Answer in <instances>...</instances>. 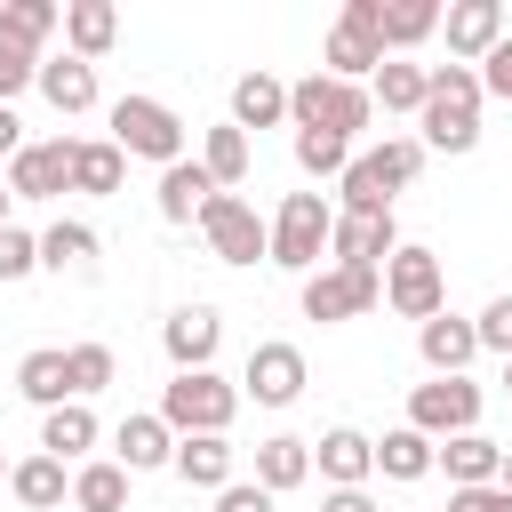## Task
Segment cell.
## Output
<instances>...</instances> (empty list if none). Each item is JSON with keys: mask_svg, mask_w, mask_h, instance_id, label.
Wrapping results in <instances>:
<instances>
[{"mask_svg": "<svg viewBox=\"0 0 512 512\" xmlns=\"http://www.w3.org/2000/svg\"><path fill=\"white\" fill-rule=\"evenodd\" d=\"M416 128H424V152H472L480 144V72L432 64V96H424Z\"/></svg>", "mask_w": 512, "mask_h": 512, "instance_id": "obj_1", "label": "cell"}, {"mask_svg": "<svg viewBox=\"0 0 512 512\" xmlns=\"http://www.w3.org/2000/svg\"><path fill=\"white\" fill-rule=\"evenodd\" d=\"M416 168H424V136H392V144H376V152H352V168L336 176L344 216H392V192H400Z\"/></svg>", "mask_w": 512, "mask_h": 512, "instance_id": "obj_2", "label": "cell"}, {"mask_svg": "<svg viewBox=\"0 0 512 512\" xmlns=\"http://www.w3.org/2000/svg\"><path fill=\"white\" fill-rule=\"evenodd\" d=\"M288 120L296 128H312V136H360L368 120H376V96L368 88H352V80H328V72H312V80H296L288 88Z\"/></svg>", "mask_w": 512, "mask_h": 512, "instance_id": "obj_3", "label": "cell"}, {"mask_svg": "<svg viewBox=\"0 0 512 512\" xmlns=\"http://www.w3.org/2000/svg\"><path fill=\"white\" fill-rule=\"evenodd\" d=\"M328 240H336V208H328L320 192H288V200H280V216H272V264L312 280Z\"/></svg>", "mask_w": 512, "mask_h": 512, "instance_id": "obj_4", "label": "cell"}, {"mask_svg": "<svg viewBox=\"0 0 512 512\" xmlns=\"http://www.w3.org/2000/svg\"><path fill=\"white\" fill-rule=\"evenodd\" d=\"M240 416V392L216 376V368H192V376H176L168 392H160V424L176 432V440H192V432H224Z\"/></svg>", "mask_w": 512, "mask_h": 512, "instance_id": "obj_5", "label": "cell"}, {"mask_svg": "<svg viewBox=\"0 0 512 512\" xmlns=\"http://www.w3.org/2000/svg\"><path fill=\"white\" fill-rule=\"evenodd\" d=\"M384 72V0H344L336 32H328V80H376Z\"/></svg>", "mask_w": 512, "mask_h": 512, "instance_id": "obj_6", "label": "cell"}, {"mask_svg": "<svg viewBox=\"0 0 512 512\" xmlns=\"http://www.w3.org/2000/svg\"><path fill=\"white\" fill-rule=\"evenodd\" d=\"M112 144H120L128 160L176 168V160H184V120H176L160 96H120V104H112Z\"/></svg>", "mask_w": 512, "mask_h": 512, "instance_id": "obj_7", "label": "cell"}, {"mask_svg": "<svg viewBox=\"0 0 512 512\" xmlns=\"http://www.w3.org/2000/svg\"><path fill=\"white\" fill-rule=\"evenodd\" d=\"M384 304H392L400 320H440V312H448V272H440V256H432V248H400V256L384 264Z\"/></svg>", "mask_w": 512, "mask_h": 512, "instance_id": "obj_8", "label": "cell"}, {"mask_svg": "<svg viewBox=\"0 0 512 512\" xmlns=\"http://www.w3.org/2000/svg\"><path fill=\"white\" fill-rule=\"evenodd\" d=\"M408 424L424 440H456V432H480V384L472 376H432L408 392Z\"/></svg>", "mask_w": 512, "mask_h": 512, "instance_id": "obj_9", "label": "cell"}, {"mask_svg": "<svg viewBox=\"0 0 512 512\" xmlns=\"http://www.w3.org/2000/svg\"><path fill=\"white\" fill-rule=\"evenodd\" d=\"M200 232H208V248H216L224 264H256V256H272V224H264L240 192H216V200L200 208Z\"/></svg>", "mask_w": 512, "mask_h": 512, "instance_id": "obj_10", "label": "cell"}, {"mask_svg": "<svg viewBox=\"0 0 512 512\" xmlns=\"http://www.w3.org/2000/svg\"><path fill=\"white\" fill-rule=\"evenodd\" d=\"M384 304V272H352V264H328L304 280V320H360Z\"/></svg>", "mask_w": 512, "mask_h": 512, "instance_id": "obj_11", "label": "cell"}, {"mask_svg": "<svg viewBox=\"0 0 512 512\" xmlns=\"http://www.w3.org/2000/svg\"><path fill=\"white\" fill-rule=\"evenodd\" d=\"M8 192H16V200H56V192H72V136L24 144V152L8 160Z\"/></svg>", "mask_w": 512, "mask_h": 512, "instance_id": "obj_12", "label": "cell"}, {"mask_svg": "<svg viewBox=\"0 0 512 512\" xmlns=\"http://www.w3.org/2000/svg\"><path fill=\"white\" fill-rule=\"evenodd\" d=\"M328 256L352 264V272H384V264L400 256V224H392V216H344V208H336V240H328Z\"/></svg>", "mask_w": 512, "mask_h": 512, "instance_id": "obj_13", "label": "cell"}, {"mask_svg": "<svg viewBox=\"0 0 512 512\" xmlns=\"http://www.w3.org/2000/svg\"><path fill=\"white\" fill-rule=\"evenodd\" d=\"M240 384H248V400H256V408H288V400L304 392V352L272 336V344H256V352H248V376H240Z\"/></svg>", "mask_w": 512, "mask_h": 512, "instance_id": "obj_14", "label": "cell"}, {"mask_svg": "<svg viewBox=\"0 0 512 512\" xmlns=\"http://www.w3.org/2000/svg\"><path fill=\"white\" fill-rule=\"evenodd\" d=\"M160 344H168L176 376H192V368H208V360H216V344H224V320H216L208 304H184V312H168Z\"/></svg>", "mask_w": 512, "mask_h": 512, "instance_id": "obj_15", "label": "cell"}, {"mask_svg": "<svg viewBox=\"0 0 512 512\" xmlns=\"http://www.w3.org/2000/svg\"><path fill=\"white\" fill-rule=\"evenodd\" d=\"M440 24H448V56H480L488 64L496 40H504V0H456Z\"/></svg>", "mask_w": 512, "mask_h": 512, "instance_id": "obj_16", "label": "cell"}, {"mask_svg": "<svg viewBox=\"0 0 512 512\" xmlns=\"http://www.w3.org/2000/svg\"><path fill=\"white\" fill-rule=\"evenodd\" d=\"M416 352H424V368H432V376H464V368H472V352H480V328H472V320H456V312H440V320H424V328H416Z\"/></svg>", "mask_w": 512, "mask_h": 512, "instance_id": "obj_17", "label": "cell"}, {"mask_svg": "<svg viewBox=\"0 0 512 512\" xmlns=\"http://www.w3.org/2000/svg\"><path fill=\"white\" fill-rule=\"evenodd\" d=\"M216 200V176L200 168V160H176V168H160V224H200V208Z\"/></svg>", "mask_w": 512, "mask_h": 512, "instance_id": "obj_18", "label": "cell"}, {"mask_svg": "<svg viewBox=\"0 0 512 512\" xmlns=\"http://www.w3.org/2000/svg\"><path fill=\"white\" fill-rule=\"evenodd\" d=\"M312 464H320L328 488H360V480L376 472V440L352 432V424H336V432H320V456H312Z\"/></svg>", "mask_w": 512, "mask_h": 512, "instance_id": "obj_19", "label": "cell"}, {"mask_svg": "<svg viewBox=\"0 0 512 512\" xmlns=\"http://www.w3.org/2000/svg\"><path fill=\"white\" fill-rule=\"evenodd\" d=\"M112 448H120L128 472H160V464H176V432L160 424V408H152V416H120Z\"/></svg>", "mask_w": 512, "mask_h": 512, "instance_id": "obj_20", "label": "cell"}, {"mask_svg": "<svg viewBox=\"0 0 512 512\" xmlns=\"http://www.w3.org/2000/svg\"><path fill=\"white\" fill-rule=\"evenodd\" d=\"M440 472H448V488H488L504 472V448L488 432H456V440H440Z\"/></svg>", "mask_w": 512, "mask_h": 512, "instance_id": "obj_21", "label": "cell"}, {"mask_svg": "<svg viewBox=\"0 0 512 512\" xmlns=\"http://www.w3.org/2000/svg\"><path fill=\"white\" fill-rule=\"evenodd\" d=\"M280 120H288V80L240 72L232 80V128H280Z\"/></svg>", "mask_w": 512, "mask_h": 512, "instance_id": "obj_22", "label": "cell"}, {"mask_svg": "<svg viewBox=\"0 0 512 512\" xmlns=\"http://www.w3.org/2000/svg\"><path fill=\"white\" fill-rule=\"evenodd\" d=\"M88 448H96V408H88V400H64V408L40 416V456L72 464V456H88Z\"/></svg>", "mask_w": 512, "mask_h": 512, "instance_id": "obj_23", "label": "cell"}, {"mask_svg": "<svg viewBox=\"0 0 512 512\" xmlns=\"http://www.w3.org/2000/svg\"><path fill=\"white\" fill-rule=\"evenodd\" d=\"M40 96L72 120V112H88L96 104V64H80V56H40Z\"/></svg>", "mask_w": 512, "mask_h": 512, "instance_id": "obj_24", "label": "cell"}, {"mask_svg": "<svg viewBox=\"0 0 512 512\" xmlns=\"http://www.w3.org/2000/svg\"><path fill=\"white\" fill-rule=\"evenodd\" d=\"M176 472L192 480V488H232V440L224 432H192V440H176Z\"/></svg>", "mask_w": 512, "mask_h": 512, "instance_id": "obj_25", "label": "cell"}, {"mask_svg": "<svg viewBox=\"0 0 512 512\" xmlns=\"http://www.w3.org/2000/svg\"><path fill=\"white\" fill-rule=\"evenodd\" d=\"M64 40H72V56H80V64H96V56L120 40L112 0H72V8H64Z\"/></svg>", "mask_w": 512, "mask_h": 512, "instance_id": "obj_26", "label": "cell"}, {"mask_svg": "<svg viewBox=\"0 0 512 512\" xmlns=\"http://www.w3.org/2000/svg\"><path fill=\"white\" fill-rule=\"evenodd\" d=\"M432 464H440V440H424L416 424H400V432L376 440V472H384V480H424Z\"/></svg>", "mask_w": 512, "mask_h": 512, "instance_id": "obj_27", "label": "cell"}, {"mask_svg": "<svg viewBox=\"0 0 512 512\" xmlns=\"http://www.w3.org/2000/svg\"><path fill=\"white\" fill-rule=\"evenodd\" d=\"M312 480V440H264L256 448V488H272V496H288V488H304Z\"/></svg>", "mask_w": 512, "mask_h": 512, "instance_id": "obj_28", "label": "cell"}, {"mask_svg": "<svg viewBox=\"0 0 512 512\" xmlns=\"http://www.w3.org/2000/svg\"><path fill=\"white\" fill-rule=\"evenodd\" d=\"M128 480H136V472H128L120 456H96V464L72 472V504H80V512H120V504H128Z\"/></svg>", "mask_w": 512, "mask_h": 512, "instance_id": "obj_29", "label": "cell"}, {"mask_svg": "<svg viewBox=\"0 0 512 512\" xmlns=\"http://www.w3.org/2000/svg\"><path fill=\"white\" fill-rule=\"evenodd\" d=\"M368 96H376L384 112H424V96H432V64H400V56H384V72L368 80Z\"/></svg>", "mask_w": 512, "mask_h": 512, "instance_id": "obj_30", "label": "cell"}, {"mask_svg": "<svg viewBox=\"0 0 512 512\" xmlns=\"http://www.w3.org/2000/svg\"><path fill=\"white\" fill-rule=\"evenodd\" d=\"M120 176H128V152L104 136V144H72V192H88V200H104V192H120Z\"/></svg>", "mask_w": 512, "mask_h": 512, "instance_id": "obj_31", "label": "cell"}, {"mask_svg": "<svg viewBox=\"0 0 512 512\" xmlns=\"http://www.w3.org/2000/svg\"><path fill=\"white\" fill-rule=\"evenodd\" d=\"M16 392H24V400H40V408H64V400H72V376H64V352H56V344H40V352H24V360H16Z\"/></svg>", "mask_w": 512, "mask_h": 512, "instance_id": "obj_32", "label": "cell"}, {"mask_svg": "<svg viewBox=\"0 0 512 512\" xmlns=\"http://www.w3.org/2000/svg\"><path fill=\"white\" fill-rule=\"evenodd\" d=\"M8 488H16V504H32V512H56V504L72 496V480H64L56 456H24V464L8 472Z\"/></svg>", "mask_w": 512, "mask_h": 512, "instance_id": "obj_33", "label": "cell"}, {"mask_svg": "<svg viewBox=\"0 0 512 512\" xmlns=\"http://www.w3.org/2000/svg\"><path fill=\"white\" fill-rule=\"evenodd\" d=\"M440 0H384V56L392 48H416V40H432L440 32Z\"/></svg>", "mask_w": 512, "mask_h": 512, "instance_id": "obj_34", "label": "cell"}, {"mask_svg": "<svg viewBox=\"0 0 512 512\" xmlns=\"http://www.w3.org/2000/svg\"><path fill=\"white\" fill-rule=\"evenodd\" d=\"M200 168L216 176V192H232V184L248 176V128H232V120H224V128H208V144H200Z\"/></svg>", "mask_w": 512, "mask_h": 512, "instance_id": "obj_35", "label": "cell"}, {"mask_svg": "<svg viewBox=\"0 0 512 512\" xmlns=\"http://www.w3.org/2000/svg\"><path fill=\"white\" fill-rule=\"evenodd\" d=\"M40 264L48 272H88L96 264V232L88 224H48L40 232Z\"/></svg>", "mask_w": 512, "mask_h": 512, "instance_id": "obj_36", "label": "cell"}, {"mask_svg": "<svg viewBox=\"0 0 512 512\" xmlns=\"http://www.w3.org/2000/svg\"><path fill=\"white\" fill-rule=\"evenodd\" d=\"M56 24H64V8H56V0H0V32H8V40H24V48H40Z\"/></svg>", "mask_w": 512, "mask_h": 512, "instance_id": "obj_37", "label": "cell"}, {"mask_svg": "<svg viewBox=\"0 0 512 512\" xmlns=\"http://www.w3.org/2000/svg\"><path fill=\"white\" fill-rule=\"evenodd\" d=\"M112 368H120V360H112V344H72V352H64V376H72V400H96V392L112 384Z\"/></svg>", "mask_w": 512, "mask_h": 512, "instance_id": "obj_38", "label": "cell"}, {"mask_svg": "<svg viewBox=\"0 0 512 512\" xmlns=\"http://www.w3.org/2000/svg\"><path fill=\"white\" fill-rule=\"evenodd\" d=\"M296 168H304V176H344V168H352V144H344V136L296 128Z\"/></svg>", "mask_w": 512, "mask_h": 512, "instance_id": "obj_39", "label": "cell"}, {"mask_svg": "<svg viewBox=\"0 0 512 512\" xmlns=\"http://www.w3.org/2000/svg\"><path fill=\"white\" fill-rule=\"evenodd\" d=\"M24 88H40V48H24V40L0 32V104L24 96Z\"/></svg>", "mask_w": 512, "mask_h": 512, "instance_id": "obj_40", "label": "cell"}, {"mask_svg": "<svg viewBox=\"0 0 512 512\" xmlns=\"http://www.w3.org/2000/svg\"><path fill=\"white\" fill-rule=\"evenodd\" d=\"M24 272H40V232L0 224V280H24Z\"/></svg>", "mask_w": 512, "mask_h": 512, "instance_id": "obj_41", "label": "cell"}, {"mask_svg": "<svg viewBox=\"0 0 512 512\" xmlns=\"http://www.w3.org/2000/svg\"><path fill=\"white\" fill-rule=\"evenodd\" d=\"M472 328H480V352H504L512 360V296H488Z\"/></svg>", "mask_w": 512, "mask_h": 512, "instance_id": "obj_42", "label": "cell"}, {"mask_svg": "<svg viewBox=\"0 0 512 512\" xmlns=\"http://www.w3.org/2000/svg\"><path fill=\"white\" fill-rule=\"evenodd\" d=\"M280 496L272 488H256V480H232V488H216V512H272Z\"/></svg>", "mask_w": 512, "mask_h": 512, "instance_id": "obj_43", "label": "cell"}, {"mask_svg": "<svg viewBox=\"0 0 512 512\" xmlns=\"http://www.w3.org/2000/svg\"><path fill=\"white\" fill-rule=\"evenodd\" d=\"M480 96H504L512 104V40H496V56L480 64Z\"/></svg>", "mask_w": 512, "mask_h": 512, "instance_id": "obj_44", "label": "cell"}, {"mask_svg": "<svg viewBox=\"0 0 512 512\" xmlns=\"http://www.w3.org/2000/svg\"><path fill=\"white\" fill-rule=\"evenodd\" d=\"M448 512H512V496L488 480V488H448Z\"/></svg>", "mask_w": 512, "mask_h": 512, "instance_id": "obj_45", "label": "cell"}, {"mask_svg": "<svg viewBox=\"0 0 512 512\" xmlns=\"http://www.w3.org/2000/svg\"><path fill=\"white\" fill-rule=\"evenodd\" d=\"M320 512H376V496H368V488H328Z\"/></svg>", "mask_w": 512, "mask_h": 512, "instance_id": "obj_46", "label": "cell"}, {"mask_svg": "<svg viewBox=\"0 0 512 512\" xmlns=\"http://www.w3.org/2000/svg\"><path fill=\"white\" fill-rule=\"evenodd\" d=\"M16 152H24V120L0 104V160H16Z\"/></svg>", "mask_w": 512, "mask_h": 512, "instance_id": "obj_47", "label": "cell"}, {"mask_svg": "<svg viewBox=\"0 0 512 512\" xmlns=\"http://www.w3.org/2000/svg\"><path fill=\"white\" fill-rule=\"evenodd\" d=\"M496 488H504V496H512V448H504V472H496Z\"/></svg>", "mask_w": 512, "mask_h": 512, "instance_id": "obj_48", "label": "cell"}, {"mask_svg": "<svg viewBox=\"0 0 512 512\" xmlns=\"http://www.w3.org/2000/svg\"><path fill=\"white\" fill-rule=\"evenodd\" d=\"M8 200H16V192H8V184H0V224H8Z\"/></svg>", "mask_w": 512, "mask_h": 512, "instance_id": "obj_49", "label": "cell"}, {"mask_svg": "<svg viewBox=\"0 0 512 512\" xmlns=\"http://www.w3.org/2000/svg\"><path fill=\"white\" fill-rule=\"evenodd\" d=\"M8 472H16V464H8V456H0V480H8Z\"/></svg>", "mask_w": 512, "mask_h": 512, "instance_id": "obj_50", "label": "cell"}, {"mask_svg": "<svg viewBox=\"0 0 512 512\" xmlns=\"http://www.w3.org/2000/svg\"><path fill=\"white\" fill-rule=\"evenodd\" d=\"M504 392H512V360H504Z\"/></svg>", "mask_w": 512, "mask_h": 512, "instance_id": "obj_51", "label": "cell"}]
</instances>
